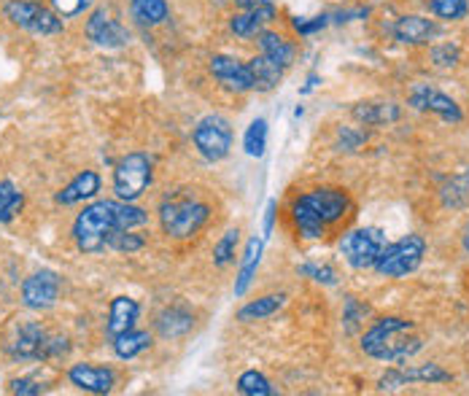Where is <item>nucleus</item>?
Here are the masks:
<instances>
[{
  "instance_id": "nucleus-2",
  "label": "nucleus",
  "mask_w": 469,
  "mask_h": 396,
  "mask_svg": "<svg viewBox=\"0 0 469 396\" xmlns=\"http://www.w3.org/2000/svg\"><path fill=\"white\" fill-rule=\"evenodd\" d=\"M424 348V340L416 334L413 321L386 315L378 318L361 337V351L375 359V362H388V364H402L413 359Z\"/></svg>"
},
{
  "instance_id": "nucleus-17",
  "label": "nucleus",
  "mask_w": 469,
  "mask_h": 396,
  "mask_svg": "<svg viewBox=\"0 0 469 396\" xmlns=\"http://www.w3.org/2000/svg\"><path fill=\"white\" fill-rule=\"evenodd\" d=\"M440 35V27L435 19L429 16H416V14H407V16H399L394 22V38L405 46H426L432 43L435 38Z\"/></svg>"
},
{
  "instance_id": "nucleus-37",
  "label": "nucleus",
  "mask_w": 469,
  "mask_h": 396,
  "mask_svg": "<svg viewBox=\"0 0 469 396\" xmlns=\"http://www.w3.org/2000/svg\"><path fill=\"white\" fill-rule=\"evenodd\" d=\"M432 63L437 68H456L462 63V49L456 43H451V41L448 43H440V46L432 49Z\"/></svg>"
},
{
  "instance_id": "nucleus-24",
  "label": "nucleus",
  "mask_w": 469,
  "mask_h": 396,
  "mask_svg": "<svg viewBox=\"0 0 469 396\" xmlns=\"http://www.w3.org/2000/svg\"><path fill=\"white\" fill-rule=\"evenodd\" d=\"M256 43H259L262 54H264L267 60H273L275 65H281V68H289V65H292V60H294V46H292L283 35H278V33H273V30H262V33L256 35Z\"/></svg>"
},
{
  "instance_id": "nucleus-34",
  "label": "nucleus",
  "mask_w": 469,
  "mask_h": 396,
  "mask_svg": "<svg viewBox=\"0 0 469 396\" xmlns=\"http://www.w3.org/2000/svg\"><path fill=\"white\" fill-rule=\"evenodd\" d=\"M146 246V237L143 235H135L132 229H117L111 237H109V246L106 248H111V251H117V254H135V251H140Z\"/></svg>"
},
{
  "instance_id": "nucleus-20",
  "label": "nucleus",
  "mask_w": 469,
  "mask_h": 396,
  "mask_svg": "<svg viewBox=\"0 0 469 396\" xmlns=\"http://www.w3.org/2000/svg\"><path fill=\"white\" fill-rule=\"evenodd\" d=\"M292 221H294V227H297L302 240H321L330 232V227L313 213V208L302 198H297L292 202Z\"/></svg>"
},
{
  "instance_id": "nucleus-35",
  "label": "nucleus",
  "mask_w": 469,
  "mask_h": 396,
  "mask_svg": "<svg viewBox=\"0 0 469 396\" xmlns=\"http://www.w3.org/2000/svg\"><path fill=\"white\" fill-rule=\"evenodd\" d=\"M297 273H300L302 278L316 281V284H324V286H338V273H335V267H330V265H316V262H308V265H300V267H297Z\"/></svg>"
},
{
  "instance_id": "nucleus-28",
  "label": "nucleus",
  "mask_w": 469,
  "mask_h": 396,
  "mask_svg": "<svg viewBox=\"0 0 469 396\" xmlns=\"http://www.w3.org/2000/svg\"><path fill=\"white\" fill-rule=\"evenodd\" d=\"M151 343H154V337H151L148 332L129 329V332H124V334H117L111 345H114L117 359H121V362H129V359L140 356L143 351H148V348H151Z\"/></svg>"
},
{
  "instance_id": "nucleus-13",
  "label": "nucleus",
  "mask_w": 469,
  "mask_h": 396,
  "mask_svg": "<svg viewBox=\"0 0 469 396\" xmlns=\"http://www.w3.org/2000/svg\"><path fill=\"white\" fill-rule=\"evenodd\" d=\"M451 372H445L440 364H418V367H394L386 375H380L378 389L380 391H397L410 383H448Z\"/></svg>"
},
{
  "instance_id": "nucleus-22",
  "label": "nucleus",
  "mask_w": 469,
  "mask_h": 396,
  "mask_svg": "<svg viewBox=\"0 0 469 396\" xmlns=\"http://www.w3.org/2000/svg\"><path fill=\"white\" fill-rule=\"evenodd\" d=\"M353 119L367 124V127H383L394 124L402 116V108L397 102H359L353 105Z\"/></svg>"
},
{
  "instance_id": "nucleus-14",
  "label": "nucleus",
  "mask_w": 469,
  "mask_h": 396,
  "mask_svg": "<svg viewBox=\"0 0 469 396\" xmlns=\"http://www.w3.org/2000/svg\"><path fill=\"white\" fill-rule=\"evenodd\" d=\"M211 76L230 92H251L254 90V73L248 68V63H240L230 54H216L211 57Z\"/></svg>"
},
{
  "instance_id": "nucleus-10",
  "label": "nucleus",
  "mask_w": 469,
  "mask_h": 396,
  "mask_svg": "<svg viewBox=\"0 0 469 396\" xmlns=\"http://www.w3.org/2000/svg\"><path fill=\"white\" fill-rule=\"evenodd\" d=\"M407 102H410L416 111L437 113V116H440L443 121H448V124H462V121H464V111H462V105H459L454 98H448L445 92H440V90L429 87V84H416V87L410 90Z\"/></svg>"
},
{
  "instance_id": "nucleus-31",
  "label": "nucleus",
  "mask_w": 469,
  "mask_h": 396,
  "mask_svg": "<svg viewBox=\"0 0 469 396\" xmlns=\"http://www.w3.org/2000/svg\"><path fill=\"white\" fill-rule=\"evenodd\" d=\"M24 195L14 187V181H0V224H8L19 216Z\"/></svg>"
},
{
  "instance_id": "nucleus-29",
  "label": "nucleus",
  "mask_w": 469,
  "mask_h": 396,
  "mask_svg": "<svg viewBox=\"0 0 469 396\" xmlns=\"http://www.w3.org/2000/svg\"><path fill=\"white\" fill-rule=\"evenodd\" d=\"M283 304H286V295H267V297L251 299L248 304H243V307L237 310V321H245V324H251V321H264V318L275 315Z\"/></svg>"
},
{
  "instance_id": "nucleus-44",
  "label": "nucleus",
  "mask_w": 469,
  "mask_h": 396,
  "mask_svg": "<svg viewBox=\"0 0 469 396\" xmlns=\"http://www.w3.org/2000/svg\"><path fill=\"white\" fill-rule=\"evenodd\" d=\"M240 11H251V8H264V5H273V0H234Z\"/></svg>"
},
{
  "instance_id": "nucleus-41",
  "label": "nucleus",
  "mask_w": 469,
  "mask_h": 396,
  "mask_svg": "<svg viewBox=\"0 0 469 396\" xmlns=\"http://www.w3.org/2000/svg\"><path fill=\"white\" fill-rule=\"evenodd\" d=\"M11 394L38 396L43 394V386L35 383V381H30V378H16V381H11Z\"/></svg>"
},
{
  "instance_id": "nucleus-11",
  "label": "nucleus",
  "mask_w": 469,
  "mask_h": 396,
  "mask_svg": "<svg viewBox=\"0 0 469 396\" xmlns=\"http://www.w3.org/2000/svg\"><path fill=\"white\" fill-rule=\"evenodd\" d=\"M84 33L95 46H103V49H121L129 43V30L119 19H114V14L106 8H98L90 14Z\"/></svg>"
},
{
  "instance_id": "nucleus-8",
  "label": "nucleus",
  "mask_w": 469,
  "mask_h": 396,
  "mask_svg": "<svg viewBox=\"0 0 469 396\" xmlns=\"http://www.w3.org/2000/svg\"><path fill=\"white\" fill-rule=\"evenodd\" d=\"M192 138H195V146H197L203 159L222 162L233 149V124L225 116L211 113V116H203L197 121Z\"/></svg>"
},
{
  "instance_id": "nucleus-38",
  "label": "nucleus",
  "mask_w": 469,
  "mask_h": 396,
  "mask_svg": "<svg viewBox=\"0 0 469 396\" xmlns=\"http://www.w3.org/2000/svg\"><path fill=\"white\" fill-rule=\"evenodd\" d=\"M71 353V340L62 334H46V345H43V362H54V359H65Z\"/></svg>"
},
{
  "instance_id": "nucleus-25",
  "label": "nucleus",
  "mask_w": 469,
  "mask_h": 396,
  "mask_svg": "<svg viewBox=\"0 0 469 396\" xmlns=\"http://www.w3.org/2000/svg\"><path fill=\"white\" fill-rule=\"evenodd\" d=\"M262 248L264 243L259 237H251L245 243V254H243V262H240V273H237V281H234V297H243L256 275V267L262 262Z\"/></svg>"
},
{
  "instance_id": "nucleus-39",
  "label": "nucleus",
  "mask_w": 469,
  "mask_h": 396,
  "mask_svg": "<svg viewBox=\"0 0 469 396\" xmlns=\"http://www.w3.org/2000/svg\"><path fill=\"white\" fill-rule=\"evenodd\" d=\"M52 8L62 16V19H71V16H79L84 14L87 8L95 5V0H49Z\"/></svg>"
},
{
  "instance_id": "nucleus-40",
  "label": "nucleus",
  "mask_w": 469,
  "mask_h": 396,
  "mask_svg": "<svg viewBox=\"0 0 469 396\" xmlns=\"http://www.w3.org/2000/svg\"><path fill=\"white\" fill-rule=\"evenodd\" d=\"M330 24V16H313V19H294V30L300 33V35H313V33H319V30H324Z\"/></svg>"
},
{
  "instance_id": "nucleus-33",
  "label": "nucleus",
  "mask_w": 469,
  "mask_h": 396,
  "mask_svg": "<svg viewBox=\"0 0 469 396\" xmlns=\"http://www.w3.org/2000/svg\"><path fill=\"white\" fill-rule=\"evenodd\" d=\"M429 8L445 22H459L469 14V0H429Z\"/></svg>"
},
{
  "instance_id": "nucleus-15",
  "label": "nucleus",
  "mask_w": 469,
  "mask_h": 396,
  "mask_svg": "<svg viewBox=\"0 0 469 396\" xmlns=\"http://www.w3.org/2000/svg\"><path fill=\"white\" fill-rule=\"evenodd\" d=\"M43 345H46V332L41 329V324L27 321L16 329L5 351L11 362H43Z\"/></svg>"
},
{
  "instance_id": "nucleus-23",
  "label": "nucleus",
  "mask_w": 469,
  "mask_h": 396,
  "mask_svg": "<svg viewBox=\"0 0 469 396\" xmlns=\"http://www.w3.org/2000/svg\"><path fill=\"white\" fill-rule=\"evenodd\" d=\"M275 19V5H264V8H251V11H243V14H234L233 22H230V30H233L237 38H254L264 30L267 22Z\"/></svg>"
},
{
  "instance_id": "nucleus-5",
  "label": "nucleus",
  "mask_w": 469,
  "mask_h": 396,
  "mask_svg": "<svg viewBox=\"0 0 469 396\" xmlns=\"http://www.w3.org/2000/svg\"><path fill=\"white\" fill-rule=\"evenodd\" d=\"M386 246H388V240H386L383 229H378V227H359V229H351L338 243L343 259L351 265L353 270H372Z\"/></svg>"
},
{
  "instance_id": "nucleus-32",
  "label": "nucleus",
  "mask_w": 469,
  "mask_h": 396,
  "mask_svg": "<svg viewBox=\"0 0 469 396\" xmlns=\"http://www.w3.org/2000/svg\"><path fill=\"white\" fill-rule=\"evenodd\" d=\"M237 391L245 396H273L275 394V389L270 386V381H267L262 372H256V370H248V372H243V375L237 378Z\"/></svg>"
},
{
  "instance_id": "nucleus-12",
  "label": "nucleus",
  "mask_w": 469,
  "mask_h": 396,
  "mask_svg": "<svg viewBox=\"0 0 469 396\" xmlns=\"http://www.w3.org/2000/svg\"><path fill=\"white\" fill-rule=\"evenodd\" d=\"M60 299V275L54 270H38L22 284V304L27 310H49Z\"/></svg>"
},
{
  "instance_id": "nucleus-6",
  "label": "nucleus",
  "mask_w": 469,
  "mask_h": 396,
  "mask_svg": "<svg viewBox=\"0 0 469 396\" xmlns=\"http://www.w3.org/2000/svg\"><path fill=\"white\" fill-rule=\"evenodd\" d=\"M3 14L14 27L27 30L33 35L62 33V16L54 8H46L41 3H33V0H8L3 5Z\"/></svg>"
},
{
  "instance_id": "nucleus-21",
  "label": "nucleus",
  "mask_w": 469,
  "mask_h": 396,
  "mask_svg": "<svg viewBox=\"0 0 469 396\" xmlns=\"http://www.w3.org/2000/svg\"><path fill=\"white\" fill-rule=\"evenodd\" d=\"M192 326H195V315H192L187 307H178V304L165 307V310L157 315V332H159V337H165V340L184 337Z\"/></svg>"
},
{
  "instance_id": "nucleus-36",
  "label": "nucleus",
  "mask_w": 469,
  "mask_h": 396,
  "mask_svg": "<svg viewBox=\"0 0 469 396\" xmlns=\"http://www.w3.org/2000/svg\"><path fill=\"white\" fill-rule=\"evenodd\" d=\"M237 240H240V232L237 229H230L214 248V265L216 267H227L234 262V248H237Z\"/></svg>"
},
{
  "instance_id": "nucleus-3",
  "label": "nucleus",
  "mask_w": 469,
  "mask_h": 396,
  "mask_svg": "<svg viewBox=\"0 0 469 396\" xmlns=\"http://www.w3.org/2000/svg\"><path fill=\"white\" fill-rule=\"evenodd\" d=\"M159 227L168 237L189 240L211 218V208L195 198H168L159 205Z\"/></svg>"
},
{
  "instance_id": "nucleus-43",
  "label": "nucleus",
  "mask_w": 469,
  "mask_h": 396,
  "mask_svg": "<svg viewBox=\"0 0 469 396\" xmlns=\"http://www.w3.org/2000/svg\"><path fill=\"white\" fill-rule=\"evenodd\" d=\"M275 210H278V202L275 199H270L267 202V208H264V237H270L273 235V224H275Z\"/></svg>"
},
{
  "instance_id": "nucleus-27",
  "label": "nucleus",
  "mask_w": 469,
  "mask_h": 396,
  "mask_svg": "<svg viewBox=\"0 0 469 396\" xmlns=\"http://www.w3.org/2000/svg\"><path fill=\"white\" fill-rule=\"evenodd\" d=\"M248 68H251V73H254V90H259V92L275 90V87L281 84V79H283V71H286V68L275 65L273 60H267L264 54L248 60Z\"/></svg>"
},
{
  "instance_id": "nucleus-16",
  "label": "nucleus",
  "mask_w": 469,
  "mask_h": 396,
  "mask_svg": "<svg viewBox=\"0 0 469 396\" xmlns=\"http://www.w3.org/2000/svg\"><path fill=\"white\" fill-rule=\"evenodd\" d=\"M68 381L79 391H87V394H111L114 383H117V375L109 367H98V364L81 362V364H73L68 370Z\"/></svg>"
},
{
  "instance_id": "nucleus-42",
  "label": "nucleus",
  "mask_w": 469,
  "mask_h": 396,
  "mask_svg": "<svg viewBox=\"0 0 469 396\" xmlns=\"http://www.w3.org/2000/svg\"><path fill=\"white\" fill-rule=\"evenodd\" d=\"M364 313H367V307H364V304H359L353 297L346 299V324H349V332H353L356 321H359V318H364Z\"/></svg>"
},
{
  "instance_id": "nucleus-30",
  "label": "nucleus",
  "mask_w": 469,
  "mask_h": 396,
  "mask_svg": "<svg viewBox=\"0 0 469 396\" xmlns=\"http://www.w3.org/2000/svg\"><path fill=\"white\" fill-rule=\"evenodd\" d=\"M243 149L254 159L264 157V151H267V121L264 119H254L248 124V130L243 135Z\"/></svg>"
},
{
  "instance_id": "nucleus-45",
  "label": "nucleus",
  "mask_w": 469,
  "mask_h": 396,
  "mask_svg": "<svg viewBox=\"0 0 469 396\" xmlns=\"http://www.w3.org/2000/svg\"><path fill=\"white\" fill-rule=\"evenodd\" d=\"M316 84H319V76H308V82H305V87L300 90V95H308V92H313V90H316Z\"/></svg>"
},
{
  "instance_id": "nucleus-18",
  "label": "nucleus",
  "mask_w": 469,
  "mask_h": 396,
  "mask_svg": "<svg viewBox=\"0 0 469 396\" xmlns=\"http://www.w3.org/2000/svg\"><path fill=\"white\" fill-rule=\"evenodd\" d=\"M140 315V304L132 297H117L109 307V321H106V334L114 340L117 334H124L129 329H135Z\"/></svg>"
},
{
  "instance_id": "nucleus-9",
  "label": "nucleus",
  "mask_w": 469,
  "mask_h": 396,
  "mask_svg": "<svg viewBox=\"0 0 469 396\" xmlns=\"http://www.w3.org/2000/svg\"><path fill=\"white\" fill-rule=\"evenodd\" d=\"M300 198L313 208V213H316L330 229L338 227V224H343L353 210V202L351 198H349V192L332 189V187L311 189V192H305V195H300Z\"/></svg>"
},
{
  "instance_id": "nucleus-26",
  "label": "nucleus",
  "mask_w": 469,
  "mask_h": 396,
  "mask_svg": "<svg viewBox=\"0 0 469 396\" xmlns=\"http://www.w3.org/2000/svg\"><path fill=\"white\" fill-rule=\"evenodd\" d=\"M129 16L140 27H157L170 16L168 0H129Z\"/></svg>"
},
{
  "instance_id": "nucleus-4",
  "label": "nucleus",
  "mask_w": 469,
  "mask_h": 396,
  "mask_svg": "<svg viewBox=\"0 0 469 396\" xmlns=\"http://www.w3.org/2000/svg\"><path fill=\"white\" fill-rule=\"evenodd\" d=\"M426 256V240L421 235H405L397 243H388L375 262V273L380 278H405L413 275Z\"/></svg>"
},
{
  "instance_id": "nucleus-7",
  "label": "nucleus",
  "mask_w": 469,
  "mask_h": 396,
  "mask_svg": "<svg viewBox=\"0 0 469 396\" xmlns=\"http://www.w3.org/2000/svg\"><path fill=\"white\" fill-rule=\"evenodd\" d=\"M151 176H154V165L146 154L132 151L124 154L114 168V192L124 202H135L146 195V189L151 187Z\"/></svg>"
},
{
  "instance_id": "nucleus-46",
  "label": "nucleus",
  "mask_w": 469,
  "mask_h": 396,
  "mask_svg": "<svg viewBox=\"0 0 469 396\" xmlns=\"http://www.w3.org/2000/svg\"><path fill=\"white\" fill-rule=\"evenodd\" d=\"M462 246H464V251L469 254V224H467V229H464V235H462Z\"/></svg>"
},
{
  "instance_id": "nucleus-19",
  "label": "nucleus",
  "mask_w": 469,
  "mask_h": 396,
  "mask_svg": "<svg viewBox=\"0 0 469 396\" xmlns=\"http://www.w3.org/2000/svg\"><path fill=\"white\" fill-rule=\"evenodd\" d=\"M98 192H100V176H98L95 170H84V173H79L68 187H62V189L57 192L54 202H57V205H76V202L98 198Z\"/></svg>"
},
{
  "instance_id": "nucleus-1",
  "label": "nucleus",
  "mask_w": 469,
  "mask_h": 396,
  "mask_svg": "<svg viewBox=\"0 0 469 396\" xmlns=\"http://www.w3.org/2000/svg\"><path fill=\"white\" fill-rule=\"evenodd\" d=\"M148 221L143 208L124 199H98L87 205L73 221V243L81 254H100L117 229H135Z\"/></svg>"
}]
</instances>
